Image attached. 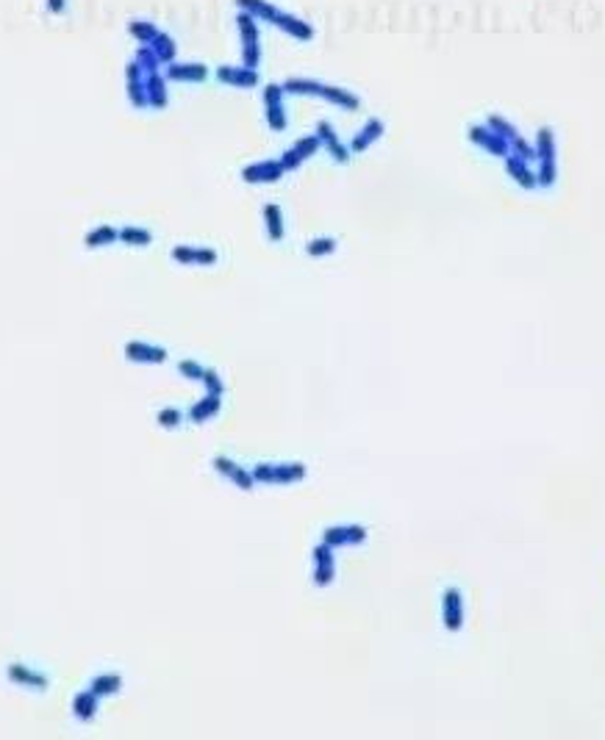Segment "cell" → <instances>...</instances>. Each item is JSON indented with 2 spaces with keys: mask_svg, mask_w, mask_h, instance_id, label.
I'll return each mask as SVG.
<instances>
[{
  "mask_svg": "<svg viewBox=\"0 0 605 740\" xmlns=\"http://www.w3.org/2000/svg\"><path fill=\"white\" fill-rule=\"evenodd\" d=\"M236 25H239V36H242V62L244 67L256 70L258 62H261V45H258V25H256V17H250L247 11H242L236 17Z\"/></svg>",
  "mask_w": 605,
  "mask_h": 740,
  "instance_id": "cell-1",
  "label": "cell"
},
{
  "mask_svg": "<svg viewBox=\"0 0 605 740\" xmlns=\"http://www.w3.org/2000/svg\"><path fill=\"white\" fill-rule=\"evenodd\" d=\"M469 139H472L475 145H480L486 152L500 155V158H506V155L511 152V145H508L503 136H497L489 125H472V128H469Z\"/></svg>",
  "mask_w": 605,
  "mask_h": 740,
  "instance_id": "cell-2",
  "label": "cell"
},
{
  "mask_svg": "<svg viewBox=\"0 0 605 740\" xmlns=\"http://www.w3.org/2000/svg\"><path fill=\"white\" fill-rule=\"evenodd\" d=\"M284 86L270 83L264 86V106H267V120L272 125V131H284L286 128V114H284Z\"/></svg>",
  "mask_w": 605,
  "mask_h": 740,
  "instance_id": "cell-3",
  "label": "cell"
},
{
  "mask_svg": "<svg viewBox=\"0 0 605 740\" xmlns=\"http://www.w3.org/2000/svg\"><path fill=\"white\" fill-rule=\"evenodd\" d=\"M270 25H275V28H281L284 34H289V36H295V39H300V42H308V39H314V28L305 22V20H300V17H295V14H286V11H275V17H272V22Z\"/></svg>",
  "mask_w": 605,
  "mask_h": 740,
  "instance_id": "cell-4",
  "label": "cell"
},
{
  "mask_svg": "<svg viewBox=\"0 0 605 740\" xmlns=\"http://www.w3.org/2000/svg\"><path fill=\"white\" fill-rule=\"evenodd\" d=\"M125 78H128V97L134 106H148V73L142 70L139 62H131L128 70H125Z\"/></svg>",
  "mask_w": 605,
  "mask_h": 740,
  "instance_id": "cell-5",
  "label": "cell"
},
{
  "mask_svg": "<svg viewBox=\"0 0 605 740\" xmlns=\"http://www.w3.org/2000/svg\"><path fill=\"white\" fill-rule=\"evenodd\" d=\"M217 78L223 83H230V86H239V89H250L258 83V73L250 70V67H217Z\"/></svg>",
  "mask_w": 605,
  "mask_h": 740,
  "instance_id": "cell-6",
  "label": "cell"
},
{
  "mask_svg": "<svg viewBox=\"0 0 605 740\" xmlns=\"http://www.w3.org/2000/svg\"><path fill=\"white\" fill-rule=\"evenodd\" d=\"M281 175H284L281 161H261V164H253L244 169V180H250V183H270V180H278Z\"/></svg>",
  "mask_w": 605,
  "mask_h": 740,
  "instance_id": "cell-7",
  "label": "cell"
},
{
  "mask_svg": "<svg viewBox=\"0 0 605 740\" xmlns=\"http://www.w3.org/2000/svg\"><path fill=\"white\" fill-rule=\"evenodd\" d=\"M506 169H508V175H511L520 186H525V189H533V186L538 183L536 172H530L528 161H522V158H517V155H506Z\"/></svg>",
  "mask_w": 605,
  "mask_h": 740,
  "instance_id": "cell-8",
  "label": "cell"
},
{
  "mask_svg": "<svg viewBox=\"0 0 605 740\" xmlns=\"http://www.w3.org/2000/svg\"><path fill=\"white\" fill-rule=\"evenodd\" d=\"M317 97H325V100H331V103H336V106H342V108H350V111L359 108V97L350 94L347 89H339V86H328V83H322Z\"/></svg>",
  "mask_w": 605,
  "mask_h": 740,
  "instance_id": "cell-9",
  "label": "cell"
},
{
  "mask_svg": "<svg viewBox=\"0 0 605 740\" xmlns=\"http://www.w3.org/2000/svg\"><path fill=\"white\" fill-rule=\"evenodd\" d=\"M164 75L172 78V80H203L209 75V67L206 64H175L172 62Z\"/></svg>",
  "mask_w": 605,
  "mask_h": 740,
  "instance_id": "cell-10",
  "label": "cell"
},
{
  "mask_svg": "<svg viewBox=\"0 0 605 740\" xmlns=\"http://www.w3.org/2000/svg\"><path fill=\"white\" fill-rule=\"evenodd\" d=\"M236 6H239L242 11H247L250 17L264 20V22H272V17H275V11H278L270 0H236Z\"/></svg>",
  "mask_w": 605,
  "mask_h": 740,
  "instance_id": "cell-11",
  "label": "cell"
},
{
  "mask_svg": "<svg viewBox=\"0 0 605 740\" xmlns=\"http://www.w3.org/2000/svg\"><path fill=\"white\" fill-rule=\"evenodd\" d=\"M317 136H319V142H325V145H328L331 155H333L336 161H347V158H350V155H347V150H345V145L336 139V134H333V128H331L328 122H319V125H317Z\"/></svg>",
  "mask_w": 605,
  "mask_h": 740,
  "instance_id": "cell-12",
  "label": "cell"
},
{
  "mask_svg": "<svg viewBox=\"0 0 605 740\" xmlns=\"http://www.w3.org/2000/svg\"><path fill=\"white\" fill-rule=\"evenodd\" d=\"M151 48H153V53L158 56V62L161 64H172L175 62V53H178V48H175V42H172V36L169 34H164V31H158V36L151 42Z\"/></svg>",
  "mask_w": 605,
  "mask_h": 740,
  "instance_id": "cell-13",
  "label": "cell"
},
{
  "mask_svg": "<svg viewBox=\"0 0 605 740\" xmlns=\"http://www.w3.org/2000/svg\"><path fill=\"white\" fill-rule=\"evenodd\" d=\"M172 258L183 261V264H214L217 252L214 250H192V247H178L172 250Z\"/></svg>",
  "mask_w": 605,
  "mask_h": 740,
  "instance_id": "cell-14",
  "label": "cell"
},
{
  "mask_svg": "<svg viewBox=\"0 0 605 740\" xmlns=\"http://www.w3.org/2000/svg\"><path fill=\"white\" fill-rule=\"evenodd\" d=\"M148 106H153V108L167 106V89H164V75L161 73L148 75Z\"/></svg>",
  "mask_w": 605,
  "mask_h": 740,
  "instance_id": "cell-15",
  "label": "cell"
},
{
  "mask_svg": "<svg viewBox=\"0 0 605 740\" xmlns=\"http://www.w3.org/2000/svg\"><path fill=\"white\" fill-rule=\"evenodd\" d=\"M380 134H383V122H380V120H370V122L364 125V131L353 139V150H356V152L367 150L375 139H380Z\"/></svg>",
  "mask_w": 605,
  "mask_h": 740,
  "instance_id": "cell-16",
  "label": "cell"
},
{
  "mask_svg": "<svg viewBox=\"0 0 605 740\" xmlns=\"http://www.w3.org/2000/svg\"><path fill=\"white\" fill-rule=\"evenodd\" d=\"M128 34L137 36L142 45H151L153 39L158 36V28L153 22H148V20H134V22H128Z\"/></svg>",
  "mask_w": 605,
  "mask_h": 740,
  "instance_id": "cell-17",
  "label": "cell"
},
{
  "mask_svg": "<svg viewBox=\"0 0 605 740\" xmlns=\"http://www.w3.org/2000/svg\"><path fill=\"white\" fill-rule=\"evenodd\" d=\"M486 125H489V128H492V131H494L497 136H503L506 142H514V139L520 136V134H517V128H514V125H511L508 120H503V117H497V114H492V117L486 120Z\"/></svg>",
  "mask_w": 605,
  "mask_h": 740,
  "instance_id": "cell-18",
  "label": "cell"
},
{
  "mask_svg": "<svg viewBox=\"0 0 605 740\" xmlns=\"http://www.w3.org/2000/svg\"><path fill=\"white\" fill-rule=\"evenodd\" d=\"M264 217H267V227H270V236L278 241L284 239V222H281V208L278 206H267L264 208Z\"/></svg>",
  "mask_w": 605,
  "mask_h": 740,
  "instance_id": "cell-19",
  "label": "cell"
},
{
  "mask_svg": "<svg viewBox=\"0 0 605 740\" xmlns=\"http://www.w3.org/2000/svg\"><path fill=\"white\" fill-rule=\"evenodd\" d=\"M137 62L142 64V70H145L148 75L158 73V67H161V62H158V56L153 53L151 45H142V48H139V53H137Z\"/></svg>",
  "mask_w": 605,
  "mask_h": 740,
  "instance_id": "cell-20",
  "label": "cell"
},
{
  "mask_svg": "<svg viewBox=\"0 0 605 740\" xmlns=\"http://www.w3.org/2000/svg\"><path fill=\"white\" fill-rule=\"evenodd\" d=\"M317 148H319V136H305V139H300L292 150H295L300 158H308Z\"/></svg>",
  "mask_w": 605,
  "mask_h": 740,
  "instance_id": "cell-21",
  "label": "cell"
},
{
  "mask_svg": "<svg viewBox=\"0 0 605 740\" xmlns=\"http://www.w3.org/2000/svg\"><path fill=\"white\" fill-rule=\"evenodd\" d=\"M114 236H117V233H114L111 227H100V230H95V233H92V236L86 239V244H89V247H100V244L111 241Z\"/></svg>",
  "mask_w": 605,
  "mask_h": 740,
  "instance_id": "cell-22",
  "label": "cell"
},
{
  "mask_svg": "<svg viewBox=\"0 0 605 740\" xmlns=\"http://www.w3.org/2000/svg\"><path fill=\"white\" fill-rule=\"evenodd\" d=\"M336 250V241L333 239H317L308 244V252L311 255H325V252H333Z\"/></svg>",
  "mask_w": 605,
  "mask_h": 740,
  "instance_id": "cell-23",
  "label": "cell"
},
{
  "mask_svg": "<svg viewBox=\"0 0 605 740\" xmlns=\"http://www.w3.org/2000/svg\"><path fill=\"white\" fill-rule=\"evenodd\" d=\"M123 239H125V241H134V244L142 247V244L151 241V233H148V230H137V227H125V230H123Z\"/></svg>",
  "mask_w": 605,
  "mask_h": 740,
  "instance_id": "cell-24",
  "label": "cell"
},
{
  "mask_svg": "<svg viewBox=\"0 0 605 740\" xmlns=\"http://www.w3.org/2000/svg\"><path fill=\"white\" fill-rule=\"evenodd\" d=\"M48 6H50L53 14H62L64 11V0H48Z\"/></svg>",
  "mask_w": 605,
  "mask_h": 740,
  "instance_id": "cell-25",
  "label": "cell"
}]
</instances>
